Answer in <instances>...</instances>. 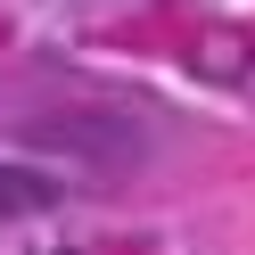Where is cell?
<instances>
[{"mask_svg": "<svg viewBox=\"0 0 255 255\" xmlns=\"http://www.w3.org/2000/svg\"><path fill=\"white\" fill-rule=\"evenodd\" d=\"M33 206H58V181H41V173H17V165H0V214H33Z\"/></svg>", "mask_w": 255, "mask_h": 255, "instance_id": "1", "label": "cell"}]
</instances>
